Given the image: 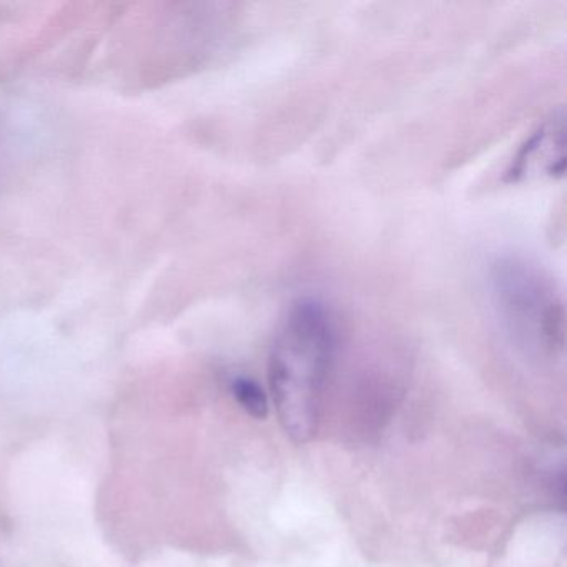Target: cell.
Here are the masks:
<instances>
[{"label": "cell", "mask_w": 567, "mask_h": 567, "mask_svg": "<svg viewBox=\"0 0 567 567\" xmlns=\"http://www.w3.org/2000/svg\"><path fill=\"white\" fill-rule=\"evenodd\" d=\"M334 353L337 323L330 308L317 298L295 301L271 343L268 383L281 426L298 443L317 431Z\"/></svg>", "instance_id": "cell-1"}, {"label": "cell", "mask_w": 567, "mask_h": 567, "mask_svg": "<svg viewBox=\"0 0 567 567\" xmlns=\"http://www.w3.org/2000/svg\"><path fill=\"white\" fill-rule=\"evenodd\" d=\"M487 298L504 337L530 360L554 361L566 347L563 291L539 265L499 255L487 268Z\"/></svg>", "instance_id": "cell-2"}, {"label": "cell", "mask_w": 567, "mask_h": 567, "mask_svg": "<svg viewBox=\"0 0 567 567\" xmlns=\"http://www.w3.org/2000/svg\"><path fill=\"white\" fill-rule=\"evenodd\" d=\"M566 174V121L564 111L550 112L520 144L506 168L511 184L559 181Z\"/></svg>", "instance_id": "cell-3"}, {"label": "cell", "mask_w": 567, "mask_h": 567, "mask_svg": "<svg viewBox=\"0 0 567 567\" xmlns=\"http://www.w3.org/2000/svg\"><path fill=\"white\" fill-rule=\"evenodd\" d=\"M235 400L241 408L257 420H264L268 414V398L257 381L250 378H235L231 383Z\"/></svg>", "instance_id": "cell-4"}]
</instances>
